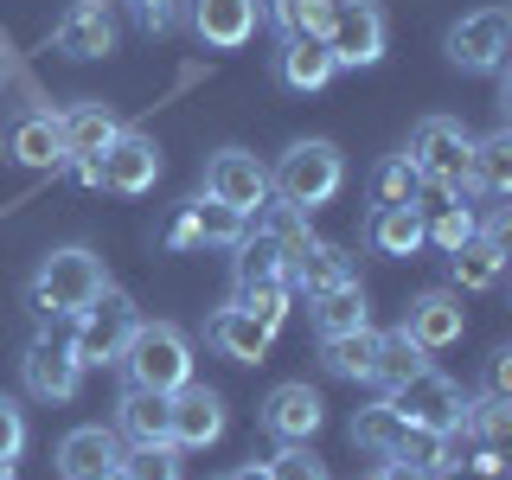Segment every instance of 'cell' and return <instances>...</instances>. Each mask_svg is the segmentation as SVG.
<instances>
[{
	"instance_id": "cell-37",
	"label": "cell",
	"mask_w": 512,
	"mask_h": 480,
	"mask_svg": "<svg viewBox=\"0 0 512 480\" xmlns=\"http://www.w3.org/2000/svg\"><path fill=\"white\" fill-rule=\"evenodd\" d=\"M288 295H295L288 282H244V288H237V308H244V314H256L269 333H276L282 320H288Z\"/></svg>"
},
{
	"instance_id": "cell-45",
	"label": "cell",
	"mask_w": 512,
	"mask_h": 480,
	"mask_svg": "<svg viewBox=\"0 0 512 480\" xmlns=\"http://www.w3.org/2000/svg\"><path fill=\"white\" fill-rule=\"evenodd\" d=\"M96 480H128V474H122V468H109V474H96Z\"/></svg>"
},
{
	"instance_id": "cell-4",
	"label": "cell",
	"mask_w": 512,
	"mask_h": 480,
	"mask_svg": "<svg viewBox=\"0 0 512 480\" xmlns=\"http://www.w3.org/2000/svg\"><path fill=\"white\" fill-rule=\"evenodd\" d=\"M410 167L423 173V186H442V192H468V173H474V135L461 128L455 116H423L410 128Z\"/></svg>"
},
{
	"instance_id": "cell-41",
	"label": "cell",
	"mask_w": 512,
	"mask_h": 480,
	"mask_svg": "<svg viewBox=\"0 0 512 480\" xmlns=\"http://www.w3.org/2000/svg\"><path fill=\"white\" fill-rule=\"evenodd\" d=\"M512 391V352H493L487 359V397H506Z\"/></svg>"
},
{
	"instance_id": "cell-15",
	"label": "cell",
	"mask_w": 512,
	"mask_h": 480,
	"mask_svg": "<svg viewBox=\"0 0 512 480\" xmlns=\"http://www.w3.org/2000/svg\"><path fill=\"white\" fill-rule=\"evenodd\" d=\"M7 160L13 167H26V173H52L64 167V128L52 109H32V116H20L7 128Z\"/></svg>"
},
{
	"instance_id": "cell-42",
	"label": "cell",
	"mask_w": 512,
	"mask_h": 480,
	"mask_svg": "<svg viewBox=\"0 0 512 480\" xmlns=\"http://www.w3.org/2000/svg\"><path fill=\"white\" fill-rule=\"evenodd\" d=\"M378 474L384 480H442V474H429V468H410V461H384Z\"/></svg>"
},
{
	"instance_id": "cell-11",
	"label": "cell",
	"mask_w": 512,
	"mask_h": 480,
	"mask_svg": "<svg viewBox=\"0 0 512 480\" xmlns=\"http://www.w3.org/2000/svg\"><path fill=\"white\" fill-rule=\"evenodd\" d=\"M160 180V148H154V135H141V128H122L116 141L103 148V160H96V186H109V192H154Z\"/></svg>"
},
{
	"instance_id": "cell-30",
	"label": "cell",
	"mask_w": 512,
	"mask_h": 480,
	"mask_svg": "<svg viewBox=\"0 0 512 480\" xmlns=\"http://www.w3.org/2000/svg\"><path fill=\"white\" fill-rule=\"evenodd\" d=\"M372 352H378V333L372 327H352V333H327L320 359H327L333 378H365V372H372Z\"/></svg>"
},
{
	"instance_id": "cell-18",
	"label": "cell",
	"mask_w": 512,
	"mask_h": 480,
	"mask_svg": "<svg viewBox=\"0 0 512 480\" xmlns=\"http://www.w3.org/2000/svg\"><path fill=\"white\" fill-rule=\"evenodd\" d=\"M192 32L212 52H237L256 32V0H192Z\"/></svg>"
},
{
	"instance_id": "cell-17",
	"label": "cell",
	"mask_w": 512,
	"mask_h": 480,
	"mask_svg": "<svg viewBox=\"0 0 512 480\" xmlns=\"http://www.w3.org/2000/svg\"><path fill=\"white\" fill-rule=\"evenodd\" d=\"M109 468H122L116 429L84 423V429H71V436L58 442V474H64V480H96V474H109Z\"/></svg>"
},
{
	"instance_id": "cell-1",
	"label": "cell",
	"mask_w": 512,
	"mask_h": 480,
	"mask_svg": "<svg viewBox=\"0 0 512 480\" xmlns=\"http://www.w3.org/2000/svg\"><path fill=\"white\" fill-rule=\"evenodd\" d=\"M103 288H109L103 256L84 250V244H64V250H52L39 269H32V308L58 314V320H77Z\"/></svg>"
},
{
	"instance_id": "cell-46",
	"label": "cell",
	"mask_w": 512,
	"mask_h": 480,
	"mask_svg": "<svg viewBox=\"0 0 512 480\" xmlns=\"http://www.w3.org/2000/svg\"><path fill=\"white\" fill-rule=\"evenodd\" d=\"M0 480H13V461H0Z\"/></svg>"
},
{
	"instance_id": "cell-39",
	"label": "cell",
	"mask_w": 512,
	"mask_h": 480,
	"mask_svg": "<svg viewBox=\"0 0 512 480\" xmlns=\"http://www.w3.org/2000/svg\"><path fill=\"white\" fill-rule=\"evenodd\" d=\"M20 448H26V416L13 397H0V461H13Z\"/></svg>"
},
{
	"instance_id": "cell-25",
	"label": "cell",
	"mask_w": 512,
	"mask_h": 480,
	"mask_svg": "<svg viewBox=\"0 0 512 480\" xmlns=\"http://www.w3.org/2000/svg\"><path fill=\"white\" fill-rule=\"evenodd\" d=\"M468 186H480L487 199H506V192H512V128H493L487 141H474Z\"/></svg>"
},
{
	"instance_id": "cell-20",
	"label": "cell",
	"mask_w": 512,
	"mask_h": 480,
	"mask_svg": "<svg viewBox=\"0 0 512 480\" xmlns=\"http://www.w3.org/2000/svg\"><path fill=\"white\" fill-rule=\"evenodd\" d=\"M64 128V160H103V148L122 135V122L109 116V103H77L58 116Z\"/></svg>"
},
{
	"instance_id": "cell-35",
	"label": "cell",
	"mask_w": 512,
	"mask_h": 480,
	"mask_svg": "<svg viewBox=\"0 0 512 480\" xmlns=\"http://www.w3.org/2000/svg\"><path fill=\"white\" fill-rule=\"evenodd\" d=\"M474 231H480V224H474V212H468L461 199H448V205H436V212L423 218V244H436V250H448V256L468 244Z\"/></svg>"
},
{
	"instance_id": "cell-33",
	"label": "cell",
	"mask_w": 512,
	"mask_h": 480,
	"mask_svg": "<svg viewBox=\"0 0 512 480\" xmlns=\"http://www.w3.org/2000/svg\"><path fill=\"white\" fill-rule=\"evenodd\" d=\"M372 205H423V173L410 167V154H391L372 173Z\"/></svg>"
},
{
	"instance_id": "cell-38",
	"label": "cell",
	"mask_w": 512,
	"mask_h": 480,
	"mask_svg": "<svg viewBox=\"0 0 512 480\" xmlns=\"http://www.w3.org/2000/svg\"><path fill=\"white\" fill-rule=\"evenodd\" d=\"M269 480H327V468H320V455L308 442H282V455L276 461H263Z\"/></svg>"
},
{
	"instance_id": "cell-5",
	"label": "cell",
	"mask_w": 512,
	"mask_h": 480,
	"mask_svg": "<svg viewBox=\"0 0 512 480\" xmlns=\"http://www.w3.org/2000/svg\"><path fill=\"white\" fill-rule=\"evenodd\" d=\"M135 327H141L135 301H128L122 288H103V295H96L90 308L77 314V333H71V346H77V359H84V372H90V365H116Z\"/></svg>"
},
{
	"instance_id": "cell-40",
	"label": "cell",
	"mask_w": 512,
	"mask_h": 480,
	"mask_svg": "<svg viewBox=\"0 0 512 480\" xmlns=\"http://www.w3.org/2000/svg\"><path fill=\"white\" fill-rule=\"evenodd\" d=\"M128 7H135V20L148 26V32H167L173 26V0H128Z\"/></svg>"
},
{
	"instance_id": "cell-3",
	"label": "cell",
	"mask_w": 512,
	"mask_h": 480,
	"mask_svg": "<svg viewBox=\"0 0 512 480\" xmlns=\"http://www.w3.org/2000/svg\"><path fill=\"white\" fill-rule=\"evenodd\" d=\"M340 186H346V160H340L333 141H295V148L282 154V167L269 173V192H276L282 205H295V212H320Z\"/></svg>"
},
{
	"instance_id": "cell-16",
	"label": "cell",
	"mask_w": 512,
	"mask_h": 480,
	"mask_svg": "<svg viewBox=\"0 0 512 480\" xmlns=\"http://www.w3.org/2000/svg\"><path fill=\"white\" fill-rule=\"evenodd\" d=\"M224 436V397L205 384H180L173 391V448H212Z\"/></svg>"
},
{
	"instance_id": "cell-6",
	"label": "cell",
	"mask_w": 512,
	"mask_h": 480,
	"mask_svg": "<svg viewBox=\"0 0 512 480\" xmlns=\"http://www.w3.org/2000/svg\"><path fill=\"white\" fill-rule=\"evenodd\" d=\"M320 45H327L333 64H352V71L378 64L384 58V13H378V0H333Z\"/></svg>"
},
{
	"instance_id": "cell-32",
	"label": "cell",
	"mask_w": 512,
	"mask_h": 480,
	"mask_svg": "<svg viewBox=\"0 0 512 480\" xmlns=\"http://www.w3.org/2000/svg\"><path fill=\"white\" fill-rule=\"evenodd\" d=\"M186 218H192V231H199V244H237V237L250 231V218L231 212V205H218L212 192H205V199H192Z\"/></svg>"
},
{
	"instance_id": "cell-26",
	"label": "cell",
	"mask_w": 512,
	"mask_h": 480,
	"mask_svg": "<svg viewBox=\"0 0 512 480\" xmlns=\"http://www.w3.org/2000/svg\"><path fill=\"white\" fill-rule=\"evenodd\" d=\"M314 327H320V340H327V333L372 327V308H365V288H359V282H340V288H327V295H314Z\"/></svg>"
},
{
	"instance_id": "cell-44",
	"label": "cell",
	"mask_w": 512,
	"mask_h": 480,
	"mask_svg": "<svg viewBox=\"0 0 512 480\" xmlns=\"http://www.w3.org/2000/svg\"><path fill=\"white\" fill-rule=\"evenodd\" d=\"M231 480H269V468H256V461H250V468H237Z\"/></svg>"
},
{
	"instance_id": "cell-8",
	"label": "cell",
	"mask_w": 512,
	"mask_h": 480,
	"mask_svg": "<svg viewBox=\"0 0 512 480\" xmlns=\"http://www.w3.org/2000/svg\"><path fill=\"white\" fill-rule=\"evenodd\" d=\"M506 52H512V13L506 7H480V13H468V20H455L448 26V58L461 64V71H500L506 64Z\"/></svg>"
},
{
	"instance_id": "cell-21",
	"label": "cell",
	"mask_w": 512,
	"mask_h": 480,
	"mask_svg": "<svg viewBox=\"0 0 512 480\" xmlns=\"http://www.w3.org/2000/svg\"><path fill=\"white\" fill-rule=\"evenodd\" d=\"M122 436L128 442H173V397L128 384V397H122Z\"/></svg>"
},
{
	"instance_id": "cell-34",
	"label": "cell",
	"mask_w": 512,
	"mask_h": 480,
	"mask_svg": "<svg viewBox=\"0 0 512 480\" xmlns=\"http://www.w3.org/2000/svg\"><path fill=\"white\" fill-rule=\"evenodd\" d=\"M397 436H404V416L391 410V397H378V404H365L359 416H352V442L372 448V455H391Z\"/></svg>"
},
{
	"instance_id": "cell-31",
	"label": "cell",
	"mask_w": 512,
	"mask_h": 480,
	"mask_svg": "<svg viewBox=\"0 0 512 480\" xmlns=\"http://www.w3.org/2000/svg\"><path fill=\"white\" fill-rule=\"evenodd\" d=\"M340 282H352V263L333 244H314L295 269H288V288H308V295H327V288H340Z\"/></svg>"
},
{
	"instance_id": "cell-2",
	"label": "cell",
	"mask_w": 512,
	"mask_h": 480,
	"mask_svg": "<svg viewBox=\"0 0 512 480\" xmlns=\"http://www.w3.org/2000/svg\"><path fill=\"white\" fill-rule=\"evenodd\" d=\"M122 372L128 384H141V391H180V384H192V346H186V333L173 327V320H141L135 333H128V346H122Z\"/></svg>"
},
{
	"instance_id": "cell-19",
	"label": "cell",
	"mask_w": 512,
	"mask_h": 480,
	"mask_svg": "<svg viewBox=\"0 0 512 480\" xmlns=\"http://www.w3.org/2000/svg\"><path fill=\"white\" fill-rule=\"evenodd\" d=\"M205 340H212L231 365H256V359L269 352V340H276V333H269L256 314H244L237 301H224V308L212 314V327H205Z\"/></svg>"
},
{
	"instance_id": "cell-13",
	"label": "cell",
	"mask_w": 512,
	"mask_h": 480,
	"mask_svg": "<svg viewBox=\"0 0 512 480\" xmlns=\"http://www.w3.org/2000/svg\"><path fill=\"white\" fill-rule=\"evenodd\" d=\"M320 423H327V404H320L314 384H276L263 397V429L276 442H314Z\"/></svg>"
},
{
	"instance_id": "cell-12",
	"label": "cell",
	"mask_w": 512,
	"mask_h": 480,
	"mask_svg": "<svg viewBox=\"0 0 512 480\" xmlns=\"http://www.w3.org/2000/svg\"><path fill=\"white\" fill-rule=\"evenodd\" d=\"M404 333H410V340L423 346V352H442V346H455L461 333H468V308H461L455 288H429V295H416V301H410Z\"/></svg>"
},
{
	"instance_id": "cell-36",
	"label": "cell",
	"mask_w": 512,
	"mask_h": 480,
	"mask_svg": "<svg viewBox=\"0 0 512 480\" xmlns=\"http://www.w3.org/2000/svg\"><path fill=\"white\" fill-rule=\"evenodd\" d=\"M122 474L128 480H180V448L173 442H135L122 455Z\"/></svg>"
},
{
	"instance_id": "cell-29",
	"label": "cell",
	"mask_w": 512,
	"mask_h": 480,
	"mask_svg": "<svg viewBox=\"0 0 512 480\" xmlns=\"http://www.w3.org/2000/svg\"><path fill=\"white\" fill-rule=\"evenodd\" d=\"M237 288L244 282H288V269H282V250H276V237L256 224V231H244L237 237Z\"/></svg>"
},
{
	"instance_id": "cell-27",
	"label": "cell",
	"mask_w": 512,
	"mask_h": 480,
	"mask_svg": "<svg viewBox=\"0 0 512 480\" xmlns=\"http://www.w3.org/2000/svg\"><path fill=\"white\" fill-rule=\"evenodd\" d=\"M500 269H506V250L500 244H487V237H468V244L455 250V295H480V288H493L500 282Z\"/></svg>"
},
{
	"instance_id": "cell-24",
	"label": "cell",
	"mask_w": 512,
	"mask_h": 480,
	"mask_svg": "<svg viewBox=\"0 0 512 480\" xmlns=\"http://www.w3.org/2000/svg\"><path fill=\"white\" fill-rule=\"evenodd\" d=\"M276 71H282V84L288 90H301V96H314L320 84H327L340 64L327 58V45L320 39H282V58H276Z\"/></svg>"
},
{
	"instance_id": "cell-23",
	"label": "cell",
	"mask_w": 512,
	"mask_h": 480,
	"mask_svg": "<svg viewBox=\"0 0 512 480\" xmlns=\"http://www.w3.org/2000/svg\"><path fill=\"white\" fill-rule=\"evenodd\" d=\"M365 237H372L378 256H416L423 250V212H416V205H378L372 224H365Z\"/></svg>"
},
{
	"instance_id": "cell-48",
	"label": "cell",
	"mask_w": 512,
	"mask_h": 480,
	"mask_svg": "<svg viewBox=\"0 0 512 480\" xmlns=\"http://www.w3.org/2000/svg\"><path fill=\"white\" fill-rule=\"evenodd\" d=\"M372 480H384V474H372Z\"/></svg>"
},
{
	"instance_id": "cell-28",
	"label": "cell",
	"mask_w": 512,
	"mask_h": 480,
	"mask_svg": "<svg viewBox=\"0 0 512 480\" xmlns=\"http://www.w3.org/2000/svg\"><path fill=\"white\" fill-rule=\"evenodd\" d=\"M256 13H263V20L276 26L282 39H320V32H327L333 0H263Z\"/></svg>"
},
{
	"instance_id": "cell-43",
	"label": "cell",
	"mask_w": 512,
	"mask_h": 480,
	"mask_svg": "<svg viewBox=\"0 0 512 480\" xmlns=\"http://www.w3.org/2000/svg\"><path fill=\"white\" fill-rule=\"evenodd\" d=\"M167 244H173V250H192V244H199V231H192V218H180V224H173V231H167Z\"/></svg>"
},
{
	"instance_id": "cell-7",
	"label": "cell",
	"mask_w": 512,
	"mask_h": 480,
	"mask_svg": "<svg viewBox=\"0 0 512 480\" xmlns=\"http://www.w3.org/2000/svg\"><path fill=\"white\" fill-rule=\"evenodd\" d=\"M391 410L404 416L416 429H461V410H468V397H461L455 378H442L436 365H423L416 378H404L391 391Z\"/></svg>"
},
{
	"instance_id": "cell-47",
	"label": "cell",
	"mask_w": 512,
	"mask_h": 480,
	"mask_svg": "<svg viewBox=\"0 0 512 480\" xmlns=\"http://www.w3.org/2000/svg\"><path fill=\"white\" fill-rule=\"evenodd\" d=\"M0 77H7V52H0Z\"/></svg>"
},
{
	"instance_id": "cell-22",
	"label": "cell",
	"mask_w": 512,
	"mask_h": 480,
	"mask_svg": "<svg viewBox=\"0 0 512 480\" xmlns=\"http://www.w3.org/2000/svg\"><path fill=\"white\" fill-rule=\"evenodd\" d=\"M423 365H429V352L416 346L404 327H397V333H378V352H372V372H365V378H372L378 391L391 397L397 384H404V378H416V372H423Z\"/></svg>"
},
{
	"instance_id": "cell-9",
	"label": "cell",
	"mask_w": 512,
	"mask_h": 480,
	"mask_svg": "<svg viewBox=\"0 0 512 480\" xmlns=\"http://www.w3.org/2000/svg\"><path fill=\"white\" fill-rule=\"evenodd\" d=\"M205 192H212L218 205H231V212L256 218L269 205V167L244 148H224V154L205 160Z\"/></svg>"
},
{
	"instance_id": "cell-14",
	"label": "cell",
	"mask_w": 512,
	"mask_h": 480,
	"mask_svg": "<svg viewBox=\"0 0 512 480\" xmlns=\"http://www.w3.org/2000/svg\"><path fill=\"white\" fill-rule=\"evenodd\" d=\"M52 45L64 58H103L116 52V13H109V0H71L64 7V20L52 32Z\"/></svg>"
},
{
	"instance_id": "cell-10",
	"label": "cell",
	"mask_w": 512,
	"mask_h": 480,
	"mask_svg": "<svg viewBox=\"0 0 512 480\" xmlns=\"http://www.w3.org/2000/svg\"><path fill=\"white\" fill-rule=\"evenodd\" d=\"M20 372H26V391H32V397H45V404H71L77 384H84V359H77L71 340H52V333H39V340L26 346Z\"/></svg>"
}]
</instances>
